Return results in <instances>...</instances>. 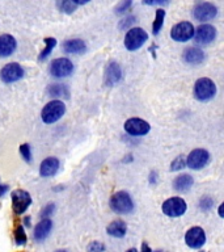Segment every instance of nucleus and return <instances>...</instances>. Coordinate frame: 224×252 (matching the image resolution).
<instances>
[{"mask_svg":"<svg viewBox=\"0 0 224 252\" xmlns=\"http://www.w3.org/2000/svg\"><path fill=\"white\" fill-rule=\"evenodd\" d=\"M64 113H66L64 102L60 101V100H51L50 102H47L46 105L42 108L41 118H42V121L45 124L51 125V124H55L56 121H59L64 116Z\"/></svg>","mask_w":224,"mask_h":252,"instance_id":"nucleus-1","label":"nucleus"},{"mask_svg":"<svg viewBox=\"0 0 224 252\" xmlns=\"http://www.w3.org/2000/svg\"><path fill=\"white\" fill-rule=\"evenodd\" d=\"M110 209L117 214H129L134 210L133 198L125 190L115 192L109 200Z\"/></svg>","mask_w":224,"mask_h":252,"instance_id":"nucleus-2","label":"nucleus"},{"mask_svg":"<svg viewBox=\"0 0 224 252\" xmlns=\"http://www.w3.org/2000/svg\"><path fill=\"white\" fill-rule=\"evenodd\" d=\"M216 94L215 83L208 78L198 79L194 84V97L199 101H208Z\"/></svg>","mask_w":224,"mask_h":252,"instance_id":"nucleus-3","label":"nucleus"},{"mask_svg":"<svg viewBox=\"0 0 224 252\" xmlns=\"http://www.w3.org/2000/svg\"><path fill=\"white\" fill-rule=\"evenodd\" d=\"M148 39V34L141 28H131L125 35V47L129 51H135L140 49Z\"/></svg>","mask_w":224,"mask_h":252,"instance_id":"nucleus-4","label":"nucleus"},{"mask_svg":"<svg viewBox=\"0 0 224 252\" xmlns=\"http://www.w3.org/2000/svg\"><path fill=\"white\" fill-rule=\"evenodd\" d=\"M161 210L167 217L170 218H177V217L184 216L188 210V205L181 197H170L165 200L161 205Z\"/></svg>","mask_w":224,"mask_h":252,"instance_id":"nucleus-5","label":"nucleus"},{"mask_svg":"<svg viewBox=\"0 0 224 252\" xmlns=\"http://www.w3.org/2000/svg\"><path fill=\"white\" fill-rule=\"evenodd\" d=\"M12 200V209L15 214H24L27 212L28 208L31 205V196L30 193L24 190V189H16L11 193Z\"/></svg>","mask_w":224,"mask_h":252,"instance_id":"nucleus-6","label":"nucleus"},{"mask_svg":"<svg viewBox=\"0 0 224 252\" xmlns=\"http://www.w3.org/2000/svg\"><path fill=\"white\" fill-rule=\"evenodd\" d=\"M196 29L193 27L192 23L189 21H182V23L176 24L170 31V37L176 42H186L190 38L194 37Z\"/></svg>","mask_w":224,"mask_h":252,"instance_id":"nucleus-7","label":"nucleus"},{"mask_svg":"<svg viewBox=\"0 0 224 252\" xmlns=\"http://www.w3.org/2000/svg\"><path fill=\"white\" fill-rule=\"evenodd\" d=\"M24 68L20 66L19 63L11 62L7 63L5 66L0 70V80L5 84H11V83H15L17 80L24 76Z\"/></svg>","mask_w":224,"mask_h":252,"instance_id":"nucleus-8","label":"nucleus"},{"mask_svg":"<svg viewBox=\"0 0 224 252\" xmlns=\"http://www.w3.org/2000/svg\"><path fill=\"white\" fill-rule=\"evenodd\" d=\"M185 243L189 248L193 250H198V248L203 247L206 243V232L199 226H193L186 231L185 234Z\"/></svg>","mask_w":224,"mask_h":252,"instance_id":"nucleus-9","label":"nucleus"},{"mask_svg":"<svg viewBox=\"0 0 224 252\" xmlns=\"http://www.w3.org/2000/svg\"><path fill=\"white\" fill-rule=\"evenodd\" d=\"M74 71V64L68 58H56L50 64V74L54 78H67Z\"/></svg>","mask_w":224,"mask_h":252,"instance_id":"nucleus-10","label":"nucleus"},{"mask_svg":"<svg viewBox=\"0 0 224 252\" xmlns=\"http://www.w3.org/2000/svg\"><path fill=\"white\" fill-rule=\"evenodd\" d=\"M208 160H210V154L207 153V150L196 149L193 150L186 158V165L190 169L198 171V169L203 168L204 165L208 163Z\"/></svg>","mask_w":224,"mask_h":252,"instance_id":"nucleus-11","label":"nucleus"},{"mask_svg":"<svg viewBox=\"0 0 224 252\" xmlns=\"http://www.w3.org/2000/svg\"><path fill=\"white\" fill-rule=\"evenodd\" d=\"M125 130L126 133L130 134V135H134V137H140V135H145V134L149 133L151 130V126L147 121L141 120V118H129L127 121L125 122Z\"/></svg>","mask_w":224,"mask_h":252,"instance_id":"nucleus-12","label":"nucleus"},{"mask_svg":"<svg viewBox=\"0 0 224 252\" xmlns=\"http://www.w3.org/2000/svg\"><path fill=\"white\" fill-rule=\"evenodd\" d=\"M218 15V8L212 3H200L193 9V16L196 21H210Z\"/></svg>","mask_w":224,"mask_h":252,"instance_id":"nucleus-13","label":"nucleus"},{"mask_svg":"<svg viewBox=\"0 0 224 252\" xmlns=\"http://www.w3.org/2000/svg\"><path fill=\"white\" fill-rule=\"evenodd\" d=\"M216 38V29L210 24H202L196 29V33H194V39L196 42L203 43V45H207V43L212 42L214 39Z\"/></svg>","mask_w":224,"mask_h":252,"instance_id":"nucleus-14","label":"nucleus"},{"mask_svg":"<svg viewBox=\"0 0 224 252\" xmlns=\"http://www.w3.org/2000/svg\"><path fill=\"white\" fill-rule=\"evenodd\" d=\"M51 230H53V220L50 218H42L38 223L35 224L33 238H34L35 242H43L47 236L50 235Z\"/></svg>","mask_w":224,"mask_h":252,"instance_id":"nucleus-15","label":"nucleus"},{"mask_svg":"<svg viewBox=\"0 0 224 252\" xmlns=\"http://www.w3.org/2000/svg\"><path fill=\"white\" fill-rule=\"evenodd\" d=\"M17 47V41L13 35L1 34L0 35V58H7L15 53Z\"/></svg>","mask_w":224,"mask_h":252,"instance_id":"nucleus-16","label":"nucleus"},{"mask_svg":"<svg viewBox=\"0 0 224 252\" xmlns=\"http://www.w3.org/2000/svg\"><path fill=\"white\" fill-rule=\"evenodd\" d=\"M122 78V70L121 66L118 64L117 62H110L108 66H106L105 75H104V79H105L106 86H115Z\"/></svg>","mask_w":224,"mask_h":252,"instance_id":"nucleus-17","label":"nucleus"},{"mask_svg":"<svg viewBox=\"0 0 224 252\" xmlns=\"http://www.w3.org/2000/svg\"><path fill=\"white\" fill-rule=\"evenodd\" d=\"M59 159L55 157H49L43 159L39 165V175L42 177H51L58 172L59 169Z\"/></svg>","mask_w":224,"mask_h":252,"instance_id":"nucleus-18","label":"nucleus"},{"mask_svg":"<svg viewBox=\"0 0 224 252\" xmlns=\"http://www.w3.org/2000/svg\"><path fill=\"white\" fill-rule=\"evenodd\" d=\"M63 51L67 54H83L85 53L86 45L83 39L74 38V39H67L63 42Z\"/></svg>","mask_w":224,"mask_h":252,"instance_id":"nucleus-19","label":"nucleus"},{"mask_svg":"<svg viewBox=\"0 0 224 252\" xmlns=\"http://www.w3.org/2000/svg\"><path fill=\"white\" fill-rule=\"evenodd\" d=\"M106 232H108V235L117 238V239H121V238H123L126 235V232H127V224L121 220H113L112 223L108 224Z\"/></svg>","mask_w":224,"mask_h":252,"instance_id":"nucleus-20","label":"nucleus"},{"mask_svg":"<svg viewBox=\"0 0 224 252\" xmlns=\"http://www.w3.org/2000/svg\"><path fill=\"white\" fill-rule=\"evenodd\" d=\"M184 61L186 63H190V64H198L204 59L203 51L198 49V47H188L186 50L184 51Z\"/></svg>","mask_w":224,"mask_h":252,"instance_id":"nucleus-21","label":"nucleus"},{"mask_svg":"<svg viewBox=\"0 0 224 252\" xmlns=\"http://www.w3.org/2000/svg\"><path fill=\"white\" fill-rule=\"evenodd\" d=\"M193 177L189 173H182L180 176H177L173 181V188L178 192H188L189 189L193 187Z\"/></svg>","mask_w":224,"mask_h":252,"instance_id":"nucleus-22","label":"nucleus"},{"mask_svg":"<svg viewBox=\"0 0 224 252\" xmlns=\"http://www.w3.org/2000/svg\"><path fill=\"white\" fill-rule=\"evenodd\" d=\"M47 94L51 97H68V88H67L64 84H51L49 88H47Z\"/></svg>","mask_w":224,"mask_h":252,"instance_id":"nucleus-23","label":"nucleus"},{"mask_svg":"<svg viewBox=\"0 0 224 252\" xmlns=\"http://www.w3.org/2000/svg\"><path fill=\"white\" fill-rule=\"evenodd\" d=\"M43 42H45V49L39 53V61H45L51 54V51L54 50V47L56 46V38H54V37H46V38L43 39Z\"/></svg>","mask_w":224,"mask_h":252,"instance_id":"nucleus-24","label":"nucleus"},{"mask_svg":"<svg viewBox=\"0 0 224 252\" xmlns=\"http://www.w3.org/2000/svg\"><path fill=\"white\" fill-rule=\"evenodd\" d=\"M164 20H165V11H164V9H156L155 21H153V24H152V33L155 35L159 34L161 29H163V25H164Z\"/></svg>","mask_w":224,"mask_h":252,"instance_id":"nucleus-25","label":"nucleus"},{"mask_svg":"<svg viewBox=\"0 0 224 252\" xmlns=\"http://www.w3.org/2000/svg\"><path fill=\"white\" fill-rule=\"evenodd\" d=\"M15 242L17 246H25L28 242V235L27 231H25V227L24 224L20 223L15 230Z\"/></svg>","mask_w":224,"mask_h":252,"instance_id":"nucleus-26","label":"nucleus"},{"mask_svg":"<svg viewBox=\"0 0 224 252\" xmlns=\"http://www.w3.org/2000/svg\"><path fill=\"white\" fill-rule=\"evenodd\" d=\"M76 4L74 3V1H71V0H62L60 1V4H59V8H60V11L64 12V13H74L75 11H76Z\"/></svg>","mask_w":224,"mask_h":252,"instance_id":"nucleus-27","label":"nucleus"},{"mask_svg":"<svg viewBox=\"0 0 224 252\" xmlns=\"http://www.w3.org/2000/svg\"><path fill=\"white\" fill-rule=\"evenodd\" d=\"M20 155L23 157V159L28 163H30L31 161V151H30V146L28 145V143H24V145L20 146Z\"/></svg>","mask_w":224,"mask_h":252,"instance_id":"nucleus-28","label":"nucleus"},{"mask_svg":"<svg viewBox=\"0 0 224 252\" xmlns=\"http://www.w3.org/2000/svg\"><path fill=\"white\" fill-rule=\"evenodd\" d=\"M86 252H105V246H104L101 242L93 240V242H90V243L88 244Z\"/></svg>","mask_w":224,"mask_h":252,"instance_id":"nucleus-29","label":"nucleus"},{"mask_svg":"<svg viewBox=\"0 0 224 252\" xmlns=\"http://www.w3.org/2000/svg\"><path fill=\"white\" fill-rule=\"evenodd\" d=\"M185 165H186V161H185L184 157H177L170 163V171H180V169L185 168Z\"/></svg>","mask_w":224,"mask_h":252,"instance_id":"nucleus-30","label":"nucleus"},{"mask_svg":"<svg viewBox=\"0 0 224 252\" xmlns=\"http://www.w3.org/2000/svg\"><path fill=\"white\" fill-rule=\"evenodd\" d=\"M212 206H214V200H212L211 197L208 196H204L200 198L199 201V208L202 209V210H210V209H212Z\"/></svg>","mask_w":224,"mask_h":252,"instance_id":"nucleus-31","label":"nucleus"},{"mask_svg":"<svg viewBox=\"0 0 224 252\" xmlns=\"http://www.w3.org/2000/svg\"><path fill=\"white\" fill-rule=\"evenodd\" d=\"M131 4H133V0H121L119 4L115 7V12H117V13H123V12L129 11L130 7H131Z\"/></svg>","mask_w":224,"mask_h":252,"instance_id":"nucleus-32","label":"nucleus"},{"mask_svg":"<svg viewBox=\"0 0 224 252\" xmlns=\"http://www.w3.org/2000/svg\"><path fill=\"white\" fill-rule=\"evenodd\" d=\"M54 210L55 204H53V202H51V204H47L46 206L43 208L42 212H41V217H42V218H50V216L54 213Z\"/></svg>","mask_w":224,"mask_h":252,"instance_id":"nucleus-33","label":"nucleus"},{"mask_svg":"<svg viewBox=\"0 0 224 252\" xmlns=\"http://www.w3.org/2000/svg\"><path fill=\"white\" fill-rule=\"evenodd\" d=\"M134 23H135V17H134V16H127V17H125V19L119 23V28H121V29H127L129 25H131V24Z\"/></svg>","mask_w":224,"mask_h":252,"instance_id":"nucleus-34","label":"nucleus"},{"mask_svg":"<svg viewBox=\"0 0 224 252\" xmlns=\"http://www.w3.org/2000/svg\"><path fill=\"white\" fill-rule=\"evenodd\" d=\"M8 185H4V184H1V183H0V197L1 196H4V194H5V193L8 192Z\"/></svg>","mask_w":224,"mask_h":252,"instance_id":"nucleus-35","label":"nucleus"},{"mask_svg":"<svg viewBox=\"0 0 224 252\" xmlns=\"http://www.w3.org/2000/svg\"><path fill=\"white\" fill-rule=\"evenodd\" d=\"M140 252H152V250H151V247H149L148 244L145 243V242H143V243H141Z\"/></svg>","mask_w":224,"mask_h":252,"instance_id":"nucleus-36","label":"nucleus"},{"mask_svg":"<svg viewBox=\"0 0 224 252\" xmlns=\"http://www.w3.org/2000/svg\"><path fill=\"white\" fill-rule=\"evenodd\" d=\"M218 214H219L220 218H223L224 220V202H222L219 208H218Z\"/></svg>","mask_w":224,"mask_h":252,"instance_id":"nucleus-37","label":"nucleus"},{"mask_svg":"<svg viewBox=\"0 0 224 252\" xmlns=\"http://www.w3.org/2000/svg\"><path fill=\"white\" fill-rule=\"evenodd\" d=\"M71 1H74L76 5H84V4L89 3L90 0H71Z\"/></svg>","mask_w":224,"mask_h":252,"instance_id":"nucleus-38","label":"nucleus"},{"mask_svg":"<svg viewBox=\"0 0 224 252\" xmlns=\"http://www.w3.org/2000/svg\"><path fill=\"white\" fill-rule=\"evenodd\" d=\"M149 183H151V184L156 183V173L155 172H152L151 175H149Z\"/></svg>","mask_w":224,"mask_h":252,"instance_id":"nucleus-39","label":"nucleus"},{"mask_svg":"<svg viewBox=\"0 0 224 252\" xmlns=\"http://www.w3.org/2000/svg\"><path fill=\"white\" fill-rule=\"evenodd\" d=\"M24 224H25L27 227L30 226V217H25V218H24Z\"/></svg>","mask_w":224,"mask_h":252,"instance_id":"nucleus-40","label":"nucleus"},{"mask_svg":"<svg viewBox=\"0 0 224 252\" xmlns=\"http://www.w3.org/2000/svg\"><path fill=\"white\" fill-rule=\"evenodd\" d=\"M143 3L147 4V5H152L155 3V0H143Z\"/></svg>","mask_w":224,"mask_h":252,"instance_id":"nucleus-41","label":"nucleus"},{"mask_svg":"<svg viewBox=\"0 0 224 252\" xmlns=\"http://www.w3.org/2000/svg\"><path fill=\"white\" fill-rule=\"evenodd\" d=\"M156 1H157V3H167V1H168V0H156Z\"/></svg>","mask_w":224,"mask_h":252,"instance_id":"nucleus-42","label":"nucleus"},{"mask_svg":"<svg viewBox=\"0 0 224 252\" xmlns=\"http://www.w3.org/2000/svg\"><path fill=\"white\" fill-rule=\"evenodd\" d=\"M127 252H138V251H137V250H135V248H130V250Z\"/></svg>","mask_w":224,"mask_h":252,"instance_id":"nucleus-43","label":"nucleus"},{"mask_svg":"<svg viewBox=\"0 0 224 252\" xmlns=\"http://www.w3.org/2000/svg\"><path fill=\"white\" fill-rule=\"evenodd\" d=\"M55 252H68V251H66V250H58V251H55Z\"/></svg>","mask_w":224,"mask_h":252,"instance_id":"nucleus-44","label":"nucleus"}]
</instances>
